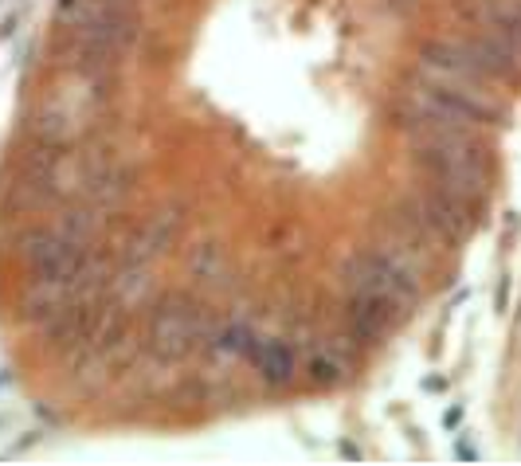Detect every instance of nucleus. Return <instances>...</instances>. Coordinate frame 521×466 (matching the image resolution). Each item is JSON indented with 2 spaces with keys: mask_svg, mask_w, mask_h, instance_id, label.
Segmentation results:
<instances>
[{
  "mask_svg": "<svg viewBox=\"0 0 521 466\" xmlns=\"http://www.w3.org/2000/svg\"><path fill=\"white\" fill-rule=\"evenodd\" d=\"M212 337H216V330H212L208 314L189 298H169L150 317V349L161 361H181L184 353H192L196 345L212 341Z\"/></svg>",
  "mask_w": 521,
  "mask_h": 466,
  "instance_id": "obj_1",
  "label": "nucleus"
},
{
  "mask_svg": "<svg viewBox=\"0 0 521 466\" xmlns=\"http://www.w3.org/2000/svg\"><path fill=\"white\" fill-rule=\"evenodd\" d=\"M86 259H91L86 243H78L63 232H36L28 235V247H24V263L32 282L71 286V279L86 266Z\"/></svg>",
  "mask_w": 521,
  "mask_h": 466,
  "instance_id": "obj_2",
  "label": "nucleus"
},
{
  "mask_svg": "<svg viewBox=\"0 0 521 466\" xmlns=\"http://www.w3.org/2000/svg\"><path fill=\"white\" fill-rule=\"evenodd\" d=\"M349 294H385V298L408 306L416 298V279L392 251H365L346 266Z\"/></svg>",
  "mask_w": 521,
  "mask_h": 466,
  "instance_id": "obj_3",
  "label": "nucleus"
},
{
  "mask_svg": "<svg viewBox=\"0 0 521 466\" xmlns=\"http://www.w3.org/2000/svg\"><path fill=\"white\" fill-rule=\"evenodd\" d=\"M400 314H404V306L385 298V294H349V306H346L349 337L357 345L380 341V337L400 322Z\"/></svg>",
  "mask_w": 521,
  "mask_h": 466,
  "instance_id": "obj_4",
  "label": "nucleus"
},
{
  "mask_svg": "<svg viewBox=\"0 0 521 466\" xmlns=\"http://www.w3.org/2000/svg\"><path fill=\"white\" fill-rule=\"evenodd\" d=\"M248 356L255 361V369L263 372V380L267 384H290V376H294V353L287 349L282 341H251V349Z\"/></svg>",
  "mask_w": 521,
  "mask_h": 466,
  "instance_id": "obj_5",
  "label": "nucleus"
},
{
  "mask_svg": "<svg viewBox=\"0 0 521 466\" xmlns=\"http://www.w3.org/2000/svg\"><path fill=\"white\" fill-rule=\"evenodd\" d=\"M224 271H228V263H224V255H220V247H200V251L192 255V274L200 282H208V286H216L224 279Z\"/></svg>",
  "mask_w": 521,
  "mask_h": 466,
  "instance_id": "obj_6",
  "label": "nucleus"
},
{
  "mask_svg": "<svg viewBox=\"0 0 521 466\" xmlns=\"http://www.w3.org/2000/svg\"><path fill=\"white\" fill-rule=\"evenodd\" d=\"M55 232H63V235H71V240H78V243H86L94 235V220L86 212H67V220L55 227Z\"/></svg>",
  "mask_w": 521,
  "mask_h": 466,
  "instance_id": "obj_7",
  "label": "nucleus"
}]
</instances>
